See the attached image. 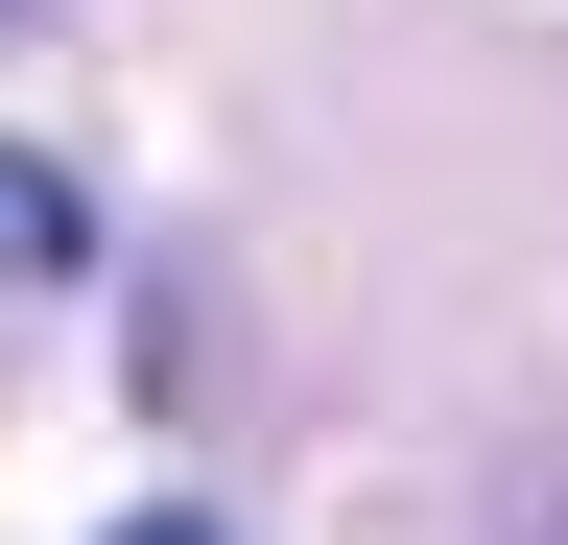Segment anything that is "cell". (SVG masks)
Listing matches in <instances>:
<instances>
[{"label":"cell","mask_w":568,"mask_h":545,"mask_svg":"<svg viewBox=\"0 0 568 545\" xmlns=\"http://www.w3.org/2000/svg\"><path fill=\"white\" fill-rule=\"evenodd\" d=\"M71 261H95V190L48 143H0V285H71Z\"/></svg>","instance_id":"1"},{"label":"cell","mask_w":568,"mask_h":545,"mask_svg":"<svg viewBox=\"0 0 568 545\" xmlns=\"http://www.w3.org/2000/svg\"><path fill=\"white\" fill-rule=\"evenodd\" d=\"M119 545H213V522H190V498H166V522H119Z\"/></svg>","instance_id":"2"}]
</instances>
